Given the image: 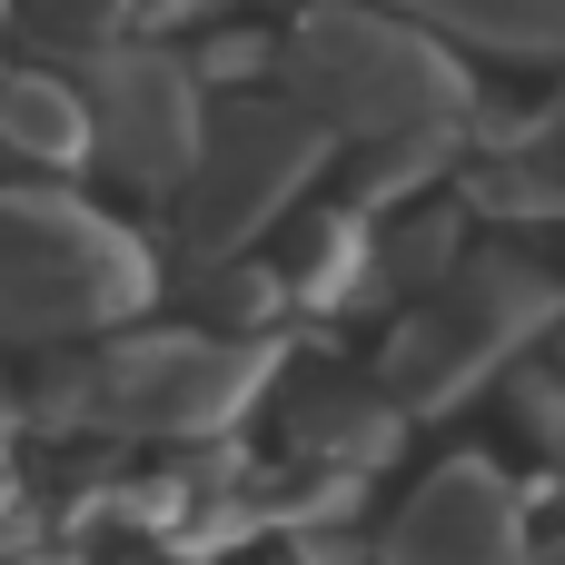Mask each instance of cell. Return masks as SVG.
<instances>
[{"label": "cell", "mask_w": 565, "mask_h": 565, "mask_svg": "<svg viewBox=\"0 0 565 565\" xmlns=\"http://www.w3.org/2000/svg\"><path fill=\"white\" fill-rule=\"evenodd\" d=\"M556 308H565V288L536 258L477 248V258H457L427 298H407V318H397L387 348H377V387H387L407 417H437V407H457L467 387H487L526 338H546Z\"/></svg>", "instance_id": "cell-4"}, {"label": "cell", "mask_w": 565, "mask_h": 565, "mask_svg": "<svg viewBox=\"0 0 565 565\" xmlns=\"http://www.w3.org/2000/svg\"><path fill=\"white\" fill-rule=\"evenodd\" d=\"M79 89H89V159L139 199H179L199 129H209L199 70L159 40H109L79 60Z\"/></svg>", "instance_id": "cell-6"}, {"label": "cell", "mask_w": 565, "mask_h": 565, "mask_svg": "<svg viewBox=\"0 0 565 565\" xmlns=\"http://www.w3.org/2000/svg\"><path fill=\"white\" fill-rule=\"evenodd\" d=\"M129 20H139V0H10V30L30 50H70V60L109 50Z\"/></svg>", "instance_id": "cell-11"}, {"label": "cell", "mask_w": 565, "mask_h": 565, "mask_svg": "<svg viewBox=\"0 0 565 565\" xmlns=\"http://www.w3.org/2000/svg\"><path fill=\"white\" fill-rule=\"evenodd\" d=\"M278 79L328 139H358V149L457 139L477 109V79L457 70V50L377 0H308L298 30L278 40Z\"/></svg>", "instance_id": "cell-2"}, {"label": "cell", "mask_w": 565, "mask_h": 565, "mask_svg": "<svg viewBox=\"0 0 565 565\" xmlns=\"http://www.w3.org/2000/svg\"><path fill=\"white\" fill-rule=\"evenodd\" d=\"M0 149L30 169H79L89 159V89L50 60L0 70Z\"/></svg>", "instance_id": "cell-9"}, {"label": "cell", "mask_w": 565, "mask_h": 565, "mask_svg": "<svg viewBox=\"0 0 565 565\" xmlns=\"http://www.w3.org/2000/svg\"><path fill=\"white\" fill-rule=\"evenodd\" d=\"M377 565H526V516L487 457H457L397 507Z\"/></svg>", "instance_id": "cell-7"}, {"label": "cell", "mask_w": 565, "mask_h": 565, "mask_svg": "<svg viewBox=\"0 0 565 565\" xmlns=\"http://www.w3.org/2000/svg\"><path fill=\"white\" fill-rule=\"evenodd\" d=\"M159 298L149 238H129L109 209L10 179L0 189V348H89L129 328Z\"/></svg>", "instance_id": "cell-3"}, {"label": "cell", "mask_w": 565, "mask_h": 565, "mask_svg": "<svg viewBox=\"0 0 565 565\" xmlns=\"http://www.w3.org/2000/svg\"><path fill=\"white\" fill-rule=\"evenodd\" d=\"M0 565H70V556H50V546H10Z\"/></svg>", "instance_id": "cell-14"}, {"label": "cell", "mask_w": 565, "mask_h": 565, "mask_svg": "<svg viewBox=\"0 0 565 565\" xmlns=\"http://www.w3.org/2000/svg\"><path fill=\"white\" fill-rule=\"evenodd\" d=\"M268 387H278V338L109 328L79 358L50 348V367L30 377L20 417L40 437H159V447H199V437H228Z\"/></svg>", "instance_id": "cell-1"}, {"label": "cell", "mask_w": 565, "mask_h": 565, "mask_svg": "<svg viewBox=\"0 0 565 565\" xmlns=\"http://www.w3.org/2000/svg\"><path fill=\"white\" fill-rule=\"evenodd\" d=\"M397 427H407V407L358 377H298L278 397V457L308 477H377L397 457Z\"/></svg>", "instance_id": "cell-8"}, {"label": "cell", "mask_w": 565, "mask_h": 565, "mask_svg": "<svg viewBox=\"0 0 565 565\" xmlns=\"http://www.w3.org/2000/svg\"><path fill=\"white\" fill-rule=\"evenodd\" d=\"M199 10H218V0H139V20H149V30H169V20H199Z\"/></svg>", "instance_id": "cell-13"}, {"label": "cell", "mask_w": 565, "mask_h": 565, "mask_svg": "<svg viewBox=\"0 0 565 565\" xmlns=\"http://www.w3.org/2000/svg\"><path fill=\"white\" fill-rule=\"evenodd\" d=\"M377 10L497 60H565V0H377Z\"/></svg>", "instance_id": "cell-10"}, {"label": "cell", "mask_w": 565, "mask_h": 565, "mask_svg": "<svg viewBox=\"0 0 565 565\" xmlns=\"http://www.w3.org/2000/svg\"><path fill=\"white\" fill-rule=\"evenodd\" d=\"M328 129L278 89H238L228 109H209V129H199V159H189V179H179V248L209 268V258H248L308 189H318V169H328Z\"/></svg>", "instance_id": "cell-5"}, {"label": "cell", "mask_w": 565, "mask_h": 565, "mask_svg": "<svg viewBox=\"0 0 565 565\" xmlns=\"http://www.w3.org/2000/svg\"><path fill=\"white\" fill-rule=\"evenodd\" d=\"M89 565H209L199 536H119V546H99Z\"/></svg>", "instance_id": "cell-12"}]
</instances>
